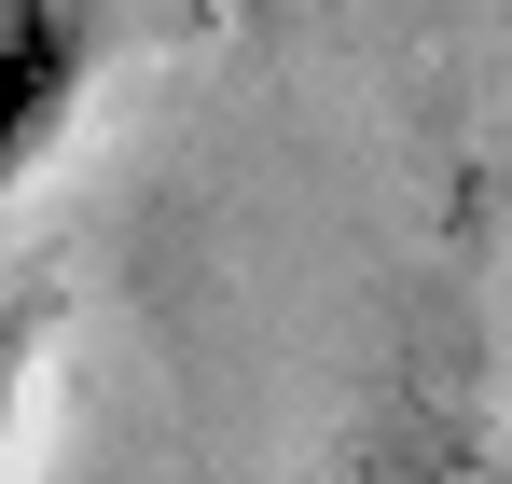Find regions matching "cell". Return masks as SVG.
<instances>
[{"label":"cell","instance_id":"7a4b0ae2","mask_svg":"<svg viewBox=\"0 0 512 484\" xmlns=\"http://www.w3.org/2000/svg\"><path fill=\"white\" fill-rule=\"evenodd\" d=\"M346 484H512V415L471 402V388L402 374L374 402V429L346 443Z\"/></svg>","mask_w":512,"mask_h":484},{"label":"cell","instance_id":"3957f363","mask_svg":"<svg viewBox=\"0 0 512 484\" xmlns=\"http://www.w3.org/2000/svg\"><path fill=\"white\" fill-rule=\"evenodd\" d=\"M56 319H70V291H56V277H0V484L28 471L42 374H56Z\"/></svg>","mask_w":512,"mask_h":484},{"label":"cell","instance_id":"6da1fadb","mask_svg":"<svg viewBox=\"0 0 512 484\" xmlns=\"http://www.w3.org/2000/svg\"><path fill=\"white\" fill-rule=\"evenodd\" d=\"M97 70H111V0H0V194H28L70 153Z\"/></svg>","mask_w":512,"mask_h":484}]
</instances>
